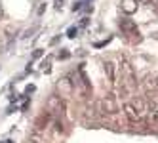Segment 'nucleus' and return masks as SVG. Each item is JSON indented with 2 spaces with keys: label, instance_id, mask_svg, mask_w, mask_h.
<instances>
[{
  "label": "nucleus",
  "instance_id": "obj_17",
  "mask_svg": "<svg viewBox=\"0 0 158 143\" xmlns=\"http://www.w3.org/2000/svg\"><path fill=\"white\" fill-rule=\"evenodd\" d=\"M154 120H156V122H158V111L154 113Z\"/></svg>",
  "mask_w": 158,
  "mask_h": 143
},
{
  "label": "nucleus",
  "instance_id": "obj_18",
  "mask_svg": "<svg viewBox=\"0 0 158 143\" xmlns=\"http://www.w3.org/2000/svg\"><path fill=\"white\" fill-rule=\"evenodd\" d=\"M156 88H158V76H156Z\"/></svg>",
  "mask_w": 158,
  "mask_h": 143
},
{
  "label": "nucleus",
  "instance_id": "obj_8",
  "mask_svg": "<svg viewBox=\"0 0 158 143\" xmlns=\"http://www.w3.org/2000/svg\"><path fill=\"white\" fill-rule=\"evenodd\" d=\"M50 118H52V113H50V111H44V113L35 120V128H36V130H44V128L48 126Z\"/></svg>",
  "mask_w": 158,
  "mask_h": 143
},
{
  "label": "nucleus",
  "instance_id": "obj_13",
  "mask_svg": "<svg viewBox=\"0 0 158 143\" xmlns=\"http://www.w3.org/2000/svg\"><path fill=\"white\" fill-rule=\"evenodd\" d=\"M76 32H78V29H76V27H71V29H69V32H67V35H69L71 38H74V36H76Z\"/></svg>",
  "mask_w": 158,
  "mask_h": 143
},
{
  "label": "nucleus",
  "instance_id": "obj_4",
  "mask_svg": "<svg viewBox=\"0 0 158 143\" xmlns=\"http://www.w3.org/2000/svg\"><path fill=\"white\" fill-rule=\"evenodd\" d=\"M57 94L63 97H71L73 94H74V84H73V80L69 78V76H65V78H61L59 82H57Z\"/></svg>",
  "mask_w": 158,
  "mask_h": 143
},
{
  "label": "nucleus",
  "instance_id": "obj_3",
  "mask_svg": "<svg viewBox=\"0 0 158 143\" xmlns=\"http://www.w3.org/2000/svg\"><path fill=\"white\" fill-rule=\"evenodd\" d=\"M46 105H48V111L52 115H63L65 113V101H63V97L59 94L57 95H52Z\"/></svg>",
  "mask_w": 158,
  "mask_h": 143
},
{
  "label": "nucleus",
  "instance_id": "obj_11",
  "mask_svg": "<svg viewBox=\"0 0 158 143\" xmlns=\"http://www.w3.org/2000/svg\"><path fill=\"white\" fill-rule=\"evenodd\" d=\"M145 86H147V90H154V88H156V76H152V74H149V76H147V78H145Z\"/></svg>",
  "mask_w": 158,
  "mask_h": 143
},
{
  "label": "nucleus",
  "instance_id": "obj_16",
  "mask_svg": "<svg viewBox=\"0 0 158 143\" xmlns=\"http://www.w3.org/2000/svg\"><path fill=\"white\" fill-rule=\"evenodd\" d=\"M44 50H35V53H32V57H42Z\"/></svg>",
  "mask_w": 158,
  "mask_h": 143
},
{
  "label": "nucleus",
  "instance_id": "obj_2",
  "mask_svg": "<svg viewBox=\"0 0 158 143\" xmlns=\"http://www.w3.org/2000/svg\"><path fill=\"white\" fill-rule=\"evenodd\" d=\"M95 109L99 111L101 116H112L118 113V101L114 95H105L103 99H99L95 103Z\"/></svg>",
  "mask_w": 158,
  "mask_h": 143
},
{
  "label": "nucleus",
  "instance_id": "obj_10",
  "mask_svg": "<svg viewBox=\"0 0 158 143\" xmlns=\"http://www.w3.org/2000/svg\"><path fill=\"white\" fill-rule=\"evenodd\" d=\"M114 67H116V65L112 61H105V74H107V80L110 84L114 82V78H116V76H114Z\"/></svg>",
  "mask_w": 158,
  "mask_h": 143
},
{
  "label": "nucleus",
  "instance_id": "obj_6",
  "mask_svg": "<svg viewBox=\"0 0 158 143\" xmlns=\"http://www.w3.org/2000/svg\"><path fill=\"white\" fill-rule=\"evenodd\" d=\"M120 29L126 32V35L139 36V29H137V25H135L131 19H122V21H120Z\"/></svg>",
  "mask_w": 158,
  "mask_h": 143
},
{
  "label": "nucleus",
  "instance_id": "obj_9",
  "mask_svg": "<svg viewBox=\"0 0 158 143\" xmlns=\"http://www.w3.org/2000/svg\"><path fill=\"white\" fill-rule=\"evenodd\" d=\"M122 12L124 14L137 12V0H122Z\"/></svg>",
  "mask_w": 158,
  "mask_h": 143
},
{
  "label": "nucleus",
  "instance_id": "obj_5",
  "mask_svg": "<svg viewBox=\"0 0 158 143\" xmlns=\"http://www.w3.org/2000/svg\"><path fill=\"white\" fill-rule=\"evenodd\" d=\"M131 103H133V107H135V111L139 113V116L145 118V116H147V111H149V103H147L145 97H133Z\"/></svg>",
  "mask_w": 158,
  "mask_h": 143
},
{
  "label": "nucleus",
  "instance_id": "obj_14",
  "mask_svg": "<svg viewBox=\"0 0 158 143\" xmlns=\"http://www.w3.org/2000/svg\"><path fill=\"white\" fill-rule=\"evenodd\" d=\"M63 130V122H59V120H55V132H61Z\"/></svg>",
  "mask_w": 158,
  "mask_h": 143
},
{
  "label": "nucleus",
  "instance_id": "obj_7",
  "mask_svg": "<svg viewBox=\"0 0 158 143\" xmlns=\"http://www.w3.org/2000/svg\"><path fill=\"white\" fill-rule=\"evenodd\" d=\"M124 113H126V116L130 118V122H139V120H141L139 113L135 111V107H133V103H131V101H128L126 105H124Z\"/></svg>",
  "mask_w": 158,
  "mask_h": 143
},
{
  "label": "nucleus",
  "instance_id": "obj_15",
  "mask_svg": "<svg viewBox=\"0 0 158 143\" xmlns=\"http://www.w3.org/2000/svg\"><path fill=\"white\" fill-rule=\"evenodd\" d=\"M57 57H59V59H67V57H69V52H59Z\"/></svg>",
  "mask_w": 158,
  "mask_h": 143
},
{
  "label": "nucleus",
  "instance_id": "obj_12",
  "mask_svg": "<svg viewBox=\"0 0 158 143\" xmlns=\"http://www.w3.org/2000/svg\"><path fill=\"white\" fill-rule=\"evenodd\" d=\"M50 65H52V59L48 57V59L42 61V69H44V71H50Z\"/></svg>",
  "mask_w": 158,
  "mask_h": 143
},
{
  "label": "nucleus",
  "instance_id": "obj_1",
  "mask_svg": "<svg viewBox=\"0 0 158 143\" xmlns=\"http://www.w3.org/2000/svg\"><path fill=\"white\" fill-rule=\"evenodd\" d=\"M120 80H122V86H126L130 92L137 86V76H135V71L128 59H122L120 63Z\"/></svg>",
  "mask_w": 158,
  "mask_h": 143
}]
</instances>
